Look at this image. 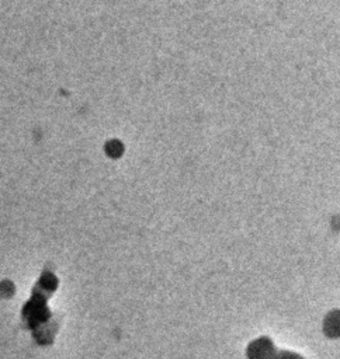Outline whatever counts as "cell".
Listing matches in <instances>:
<instances>
[{
  "label": "cell",
  "mask_w": 340,
  "mask_h": 359,
  "mask_svg": "<svg viewBox=\"0 0 340 359\" xmlns=\"http://www.w3.org/2000/svg\"><path fill=\"white\" fill-rule=\"evenodd\" d=\"M275 352L273 342L266 337L251 341L246 351L249 359H271Z\"/></svg>",
  "instance_id": "obj_1"
},
{
  "label": "cell",
  "mask_w": 340,
  "mask_h": 359,
  "mask_svg": "<svg viewBox=\"0 0 340 359\" xmlns=\"http://www.w3.org/2000/svg\"><path fill=\"white\" fill-rule=\"evenodd\" d=\"M325 332L332 337H340V311H332L325 320Z\"/></svg>",
  "instance_id": "obj_2"
},
{
  "label": "cell",
  "mask_w": 340,
  "mask_h": 359,
  "mask_svg": "<svg viewBox=\"0 0 340 359\" xmlns=\"http://www.w3.org/2000/svg\"><path fill=\"white\" fill-rule=\"evenodd\" d=\"M271 359H303L302 356H299L298 353L294 352H275L274 356Z\"/></svg>",
  "instance_id": "obj_3"
}]
</instances>
